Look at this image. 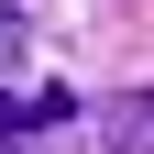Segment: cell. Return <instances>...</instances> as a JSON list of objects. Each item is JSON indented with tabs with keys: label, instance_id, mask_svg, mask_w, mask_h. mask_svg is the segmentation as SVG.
Masks as SVG:
<instances>
[{
	"label": "cell",
	"instance_id": "6da1fadb",
	"mask_svg": "<svg viewBox=\"0 0 154 154\" xmlns=\"http://www.w3.org/2000/svg\"><path fill=\"white\" fill-rule=\"evenodd\" d=\"M110 154H154V88H121L110 99Z\"/></svg>",
	"mask_w": 154,
	"mask_h": 154
},
{
	"label": "cell",
	"instance_id": "7a4b0ae2",
	"mask_svg": "<svg viewBox=\"0 0 154 154\" xmlns=\"http://www.w3.org/2000/svg\"><path fill=\"white\" fill-rule=\"evenodd\" d=\"M33 121V99H22V88H0V154H11V132H22Z\"/></svg>",
	"mask_w": 154,
	"mask_h": 154
}]
</instances>
